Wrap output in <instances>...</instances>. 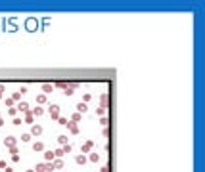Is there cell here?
<instances>
[{"label":"cell","instance_id":"obj_1","mask_svg":"<svg viewBox=\"0 0 205 172\" xmlns=\"http://www.w3.org/2000/svg\"><path fill=\"white\" fill-rule=\"evenodd\" d=\"M48 113H50V119L52 120H58L60 119V105H50V107H48Z\"/></svg>","mask_w":205,"mask_h":172},{"label":"cell","instance_id":"obj_2","mask_svg":"<svg viewBox=\"0 0 205 172\" xmlns=\"http://www.w3.org/2000/svg\"><path fill=\"white\" fill-rule=\"evenodd\" d=\"M52 92H54L52 82H42V94H52Z\"/></svg>","mask_w":205,"mask_h":172},{"label":"cell","instance_id":"obj_3","mask_svg":"<svg viewBox=\"0 0 205 172\" xmlns=\"http://www.w3.org/2000/svg\"><path fill=\"white\" fill-rule=\"evenodd\" d=\"M65 126L69 128V132H71V134H79V124H77V123H71V120H67Z\"/></svg>","mask_w":205,"mask_h":172},{"label":"cell","instance_id":"obj_4","mask_svg":"<svg viewBox=\"0 0 205 172\" xmlns=\"http://www.w3.org/2000/svg\"><path fill=\"white\" fill-rule=\"evenodd\" d=\"M92 147H94V142H92V140L84 142V143H82V153H90V151H92Z\"/></svg>","mask_w":205,"mask_h":172},{"label":"cell","instance_id":"obj_5","mask_svg":"<svg viewBox=\"0 0 205 172\" xmlns=\"http://www.w3.org/2000/svg\"><path fill=\"white\" fill-rule=\"evenodd\" d=\"M4 143H6V147L10 149V147H16V143H17V140L13 138V136H8V138L4 140Z\"/></svg>","mask_w":205,"mask_h":172},{"label":"cell","instance_id":"obj_6","mask_svg":"<svg viewBox=\"0 0 205 172\" xmlns=\"http://www.w3.org/2000/svg\"><path fill=\"white\" fill-rule=\"evenodd\" d=\"M42 134V126L40 124H31V136H40Z\"/></svg>","mask_w":205,"mask_h":172},{"label":"cell","instance_id":"obj_7","mask_svg":"<svg viewBox=\"0 0 205 172\" xmlns=\"http://www.w3.org/2000/svg\"><path fill=\"white\" fill-rule=\"evenodd\" d=\"M16 109H17V111H21V113H27V111H29V103H25V102H19Z\"/></svg>","mask_w":205,"mask_h":172},{"label":"cell","instance_id":"obj_8","mask_svg":"<svg viewBox=\"0 0 205 172\" xmlns=\"http://www.w3.org/2000/svg\"><path fill=\"white\" fill-rule=\"evenodd\" d=\"M25 123H27V124H35V115L31 113V109L25 113Z\"/></svg>","mask_w":205,"mask_h":172},{"label":"cell","instance_id":"obj_9","mask_svg":"<svg viewBox=\"0 0 205 172\" xmlns=\"http://www.w3.org/2000/svg\"><path fill=\"white\" fill-rule=\"evenodd\" d=\"M75 163H77V164H86V163H88V157H84V155L81 153L79 157H75Z\"/></svg>","mask_w":205,"mask_h":172},{"label":"cell","instance_id":"obj_10","mask_svg":"<svg viewBox=\"0 0 205 172\" xmlns=\"http://www.w3.org/2000/svg\"><path fill=\"white\" fill-rule=\"evenodd\" d=\"M52 167H54V170H61V168H63V161H61V159H54Z\"/></svg>","mask_w":205,"mask_h":172},{"label":"cell","instance_id":"obj_11","mask_svg":"<svg viewBox=\"0 0 205 172\" xmlns=\"http://www.w3.org/2000/svg\"><path fill=\"white\" fill-rule=\"evenodd\" d=\"M33 151H44V143L42 142H35L33 143Z\"/></svg>","mask_w":205,"mask_h":172},{"label":"cell","instance_id":"obj_12","mask_svg":"<svg viewBox=\"0 0 205 172\" xmlns=\"http://www.w3.org/2000/svg\"><path fill=\"white\" fill-rule=\"evenodd\" d=\"M31 113L35 115V117H40V115H44V109H42L40 105H37V107H35V109H31Z\"/></svg>","mask_w":205,"mask_h":172},{"label":"cell","instance_id":"obj_13","mask_svg":"<svg viewBox=\"0 0 205 172\" xmlns=\"http://www.w3.org/2000/svg\"><path fill=\"white\" fill-rule=\"evenodd\" d=\"M81 119H82V115H81V113H77V111L71 115V123H77V124H79V120H81Z\"/></svg>","mask_w":205,"mask_h":172},{"label":"cell","instance_id":"obj_14","mask_svg":"<svg viewBox=\"0 0 205 172\" xmlns=\"http://www.w3.org/2000/svg\"><path fill=\"white\" fill-rule=\"evenodd\" d=\"M44 159L48 161V163H52L56 157H54V151H44Z\"/></svg>","mask_w":205,"mask_h":172},{"label":"cell","instance_id":"obj_15","mask_svg":"<svg viewBox=\"0 0 205 172\" xmlns=\"http://www.w3.org/2000/svg\"><path fill=\"white\" fill-rule=\"evenodd\" d=\"M88 161L90 163H98V161H100V155H98V153H90L88 155Z\"/></svg>","mask_w":205,"mask_h":172},{"label":"cell","instance_id":"obj_16","mask_svg":"<svg viewBox=\"0 0 205 172\" xmlns=\"http://www.w3.org/2000/svg\"><path fill=\"white\" fill-rule=\"evenodd\" d=\"M84 111H86V103H84V102H81L79 105H77V113H81V115H82Z\"/></svg>","mask_w":205,"mask_h":172},{"label":"cell","instance_id":"obj_17","mask_svg":"<svg viewBox=\"0 0 205 172\" xmlns=\"http://www.w3.org/2000/svg\"><path fill=\"white\" fill-rule=\"evenodd\" d=\"M67 142H69V140H67V136H58V143H60V145H65Z\"/></svg>","mask_w":205,"mask_h":172},{"label":"cell","instance_id":"obj_18","mask_svg":"<svg viewBox=\"0 0 205 172\" xmlns=\"http://www.w3.org/2000/svg\"><path fill=\"white\" fill-rule=\"evenodd\" d=\"M63 155H65V153H63V149H61V147H58V149L54 151V157H58V159H61Z\"/></svg>","mask_w":205,"mask_h":172},{"label":"cell","instance_id":"obj_19","mask_svg":"<svg viewBox=\"0 0 205 172\" xmlns=\"http://www.w3.org/2000/svg\"><path fill=\"white\" fill-rule=\"evenodd\" d=\"M10 98L13 99V102H21V94H19V92H13V94H12Z\"/></svg>","mask_w":205,"mask_h":172},{"label":"cell","instance_id":"obj_20","mask_svg":"<svg viewBox=\"0 0 205 172\" xmlns=\"http://www.w3.org/2000/svg\"><path fill=\"white\" fill-rule=\"evenodd\" d=\"M46 102V94H40V96H37V103L40 105V103H44Z\"/></svg>","mask_w":205,"mask_h":172},{"label":"cell","instance_id":"obj_21","mask_svg":"<svg viewBox=\"0 0 205 172\" xmlns=\"http://www.w3.org/2000/svg\"><path fill=\"white\" fill-rule=\"evenodd\" d=\"M61 149H63V153H65V155H67V153H69V151H71V149H73V147H71V143H65V145H61Z\"/></svg>","mask_w":205,"mask_h":172},{"label":"cell","instance_id":"obj_22","mask_svg":"<svg viewBox=\"0 0 205 172\" xmlns=\"http://www.w3.org/2000/svg\"><path fill=\"white\" fill-rule=\"evenodd\" d=\"M100 102H102V107H105V105H108V94H102Z\"/></svg>","mask_w":205,"mask_h":172},{"label":"cell","instance_id":"obj_23","mask_svg":"<svg viewBox=\"0 0 205 172\" xmlns=\"http://www.w3.org/2000/svg\"><path fill=\"white\" fill-rule=\"evenodd\" d=\"M96 115H100V117H104V115H105V107H98V109H96Z\"/></svg>","mask_w":205,"mask_h":172},{"label":"cell","instance_id":"obj_24","mask_svg":"<svg viewBox=\"0 0 205 172\" xmlns=\"http://www.w3.org/2000/svg\"><path fill=\"white\" fill-rule=\"evenodd\" d=\"M44 170H46V172H52V170H54L52 163H44Z\"/></svg>","mask_w":205,"mask_h":172},{"label":"cell","instance_id":"obj_25","mask_svg":"<svg viewBox=\"0 0 205 172\" xmlns=\"http://www.w3.org/2000/svg\"><path fill=\"white\" fill-rule=\"evenodd\" d=\"M8 151H10V155H19V151H17V145H16V147H10Z\"/></svg>","mask_w":205,"mask_h":172},{"label":"cell","instance_id":"obj_26","mask_svg":"<svg viewBox=\"0 0 205 172\" xmlns=\"http://www.w3.org/2000/svg\"><path fill=\"white\" fill-rule=\"evenodd\" d=\"M90 99H92V94H84V96H82V102H84V103L90 102Z\"/></svg>","mask_w":205,"mask_h":172},{"label":"cell","instance_id":"obj_27","mask_svg":"<svg viewBox=\"0 0 205 172\" xmlns=\"http://www.w3.org/2000/svg\"><path fill=\"white\" fill-rule=\"evenodd\" d=\"M58 123H60L61 126H65V124H67V119H65V117H60V119H58Z\"/></svg>","mask_w":205,"mask_h":172},{"label":"cell","instance_id":"obj_28","mask_svg":"<svg viewBox=\"0 0 205 172\" xmlns=\"http://www.w3.org/2000/svg\"><path fill=\"white\" fill-rule=\"evenodd\" d=\"M13 103H16V102H13L12 98H6V105H8V107H13Z\"/></svg>","mask_w":205,"mask_h":172},{"label":"cell","instance_id":"obj_29","mask_svg":"<svg viewBox=\"0 0 205 172\" xmlns=\"http://www.w3.org/2000/svg\"><path fill=\"white\" fill-rule=\"evenodd\" d=\"M100 124L102 126H108V117H100Z\"/></svg>","mask_w":205,"mask_h":172},{"label":"cell","instance_id":"obj_30","mask_svg":"<svg viewBox=\"0 0 205 172\" xmlns=\"http://www.w3.org/2000/svg\"><path fill=\"white\" fill-rule=\"evenodd\" d=\"M31 140V134H23L21 136V142H29Z\"/></svg>","mask_w":205,"mask_h":172},{"label":"cell","instance_id":"obj_31","mask_svg":"<svg viewBox=\"0 0 205 172\" xmlns=\"http://www.w3.org/2000/svg\"><path fill=\"white\" fill-rule=\"evenodd\" d=\"M8 113L12 115V117H16V113H17V109H16V107H10V109H8Z\"/></svg>","mask_w":205,"mask_h":172},{"label":"cell","instance_id":"obj_32","mask_svg":"<svg viewBox=\"0 0 205 172\" xmlns=\"http://www.w3.org/2000/svg\"><path fill=\"white\" fill-rule=\"evenodd\" d=\"M13 124L19 126V124H21V119H19V117H13Z\"/></svg>","mask_w":205,"mask_h":172},{"label":"cell","instance_id":"obj_33","mask_svg":"<svg viewBox=\"0 0 205 172\" xmlns=\"http://www.w3.org/2000/svg\"><path fill=\"white\" fill-rule=\"evenodd\" d=\"M4 98V84H0V99Z\"/></svg>","mask_w":205,"mask_h":172},{"label":"cell","instance_id":"obj_34","mask_svg":"<svg viewBox=\"0 0 205 172\" xmlns=\"http://www.w3.org/2000/svg\"><path fill=\"white\" fill-rule=\"evenodd\" d=\"M6 168V161H0V170H4Z\"/></svg>","mask_w":205,"mask_h":172},{"label":"cell","instance_id":"obj_35","mask_svg":"<svg viewBox=\"0 0 205 172\" xmlns=\"http://www.w3.org/2000/svg\"><path fill=\"white\" fill-rule=\"evenodd\" d=\"M4 172H13V168H12V167H6V168H4Z\"/></svg>","mask_w":205,"mask_h":172},{"label":"cell","instance_id":"obj_36","mask_svg":"<svg viewBox=\"0 0 205 172\" xmlns=\"http://www.w3.org/2000/svg\"><path fill=\"white\" fill-rule=\"evenodd\" d=\"M100 172H109V170H108V167H102V170H100Z\"/></svg>","mask_w":205,"mask_h":172},{"label":"cell","instance_id":"obj_37","mask_svg":"<svg viewBox=\"0 0 205 172\" xmlns=\"http://www.w3.org/2000/svg\"><path fill=\"white\" fill-rule=\"evenodd\" d=\"M2 124H4V120H2V119H0V126H2Z\"/></svg>","mask_w":205,"mask_h":172},{"label":"cell","instance_id":"obj_38","mask_svg":"<svg viewBox=\"0 0 205 172\" xmlns=\"http://www.w3.org/2000/svg\"><path fill=\"white\" fill-rule=\"evenodd\" d=\"M25 172H35V170H25Z\"/></svg>","mask_w":205,"mask_h":172},{"label":"cell","instance_id":"obj_39","mask_svg":"<svg viewBox=\"0 0 205 172\" xmlns=\"http://www.w3.org/2000/svg\"><path fill=\"white\" fill-rule=\"evenodd\" d=\"M37 172H42V170H37Z\"/></svg>","mask_w":205,"mask_h":172}]
</instances>
